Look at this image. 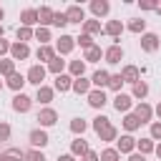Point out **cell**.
Returning a JSON list of instances; mask_svg holds the SVG:
<instances>
[{
    "label": "cell",
    "instance_id": "6da1fadb",
    "mask_svg": "<svg viewBox=\"0 0 161 161\" xmlns=\"http://www.w3.org/2000/svg\"><path fill=\"white\" fill-rule=\"evenodd\" d=\"M38 123H40V128H50V126H55L58 123V111L55 108H50V106H45V108H40L38 111V118H35Z\"/></svg>",
    "mask_w": 161,
    "mask_h": 161
},
{
    "label": "cell",
    "instance_id": "7a4b0ae2",
    "mask_svg": "<svg viewBox=\"0 0 161 161\" xmlns=\"http://www.w3.org/2000/svg\"><path fill=\"white\" fill-rule=\"evenodd\" d=\"M28 141H30L33 148H45V146L50 143V136L45 133V128H33V131L28 133Z\"/></svg>",
    "mask_w": 161,
    "mask_h": 161
},
{
    "label": "cell",
    "instance_id": "3957f363",
    "mask_svg": "<svg viewBox=\"0 0 161 161\" xmlns=\"http://www.w3.org/2000/svg\"><path fill=\"white\" fill-rule=\"evenodd\" d=\"M73 48H75V38L68 35V33H63V35L55 40V53H58V55H68Z\"/></svg>",
    "mask_w": 161,
    "mask_h": 161
},
{
    "label": "cell",
    "instance_id": "277c9868",
    "mask_svg": "<svg viewBox=\"0 0 161 161\" xmlns=\"http://www.w3.org/2000/svg\"><path fill=\"white\" fill-rule=\"evenodd\" d=\"M45 70H48V68H43L40 63L30 65V70H28V75H25V78H28V83H33V86H38V88H40V86H43V80H45Z\"/></svg>",
    "mask_w": 161,
    "mask_h": 161
},
{
    "label": "cell",
    "instance_id": "5b68a950",
    "mask_svg": "<svg viewBox=\"0 0 161 161\" xmlns=\"http://www.w3.org/2000/svg\"><path fill=\"white\" fill-rule=\"evenodd\" d=\"M30 106H33V98L30 96H25V93H15L13 96V111L15 113H28Z\"/></svg>",
    "mask_w": 161,
    "mask_h": 161
},
{
    "label": "cell",
    "instance_id": "8992f818",
    "mask_svg": "<svg viewBox=\"0 0 161 161\" xmlns=\"http://www.w3.org/2000/svg\"><path fill=\"white\" fill-rule=\"evenodd\" d=\"M158 45H161V40H158L156 33H143V35H141V50H146V53H156Z\"/></svg>",
    "mask_w": 161,
    "mask_h": 161
},
{
    "label": "cell",
    "instance_id": "52a82bcc",
    "mask_svg": "<svg viewBox=\"0 0 161 161\" xmlns=\"http://www.w3.org/2000/svg\"><path fill=\"white\" fill-rule=\"evenodd\" d=\"M10 58H13L15 63H18V60L30 58V45H28V43H18V40H15V43L10 45Z\"/></svg>",
    "mask_w": 161,
    "mask_h": 161
},
{
    "label": "cell",
    "instance_id": "ba28073f",
    "mask_svg": "<svg viewBox=\"0 0 161 161\" xmlns=\"http://www.w3.org/2000/svg\"><path fill=\"white\" fill-rule=\"evenodd\" d=\"M103 58H106V63L116 65V63H121V60H123V48H121L118 43H113V45H108V48L103 50Z\"/></svg>",
    "mask_w": 161,
    "mask_h": 161
},
{
    "label": "cell",
    "instance_id": "9c48e42d",
    "mask_svg": "<svg viewBox=\"0 0 161 161\" xmlns=\"http://www.w3.org/2000/svg\"><path fill=\"white\" fill-rule=\"evenodd\" d=\"M131 106H133V98H131L128 93H116L113 108H116L118 113H131Z\"/></svg>",
    "mask_w": 161,
    "mask_h": 161
},
{
    "label": "cell",
    "instance_id": "30bf717a",
    "mask_svg": "<svg viewBox=\"0 0 161 161\" xmlns=\"http://www.w3.org/2000/svg\"><path fill=\"white\" fill-rule=\"evenodd\" d=\"M116 151H118V153H128V156H131V153L136 151V138H133L131 133L121 136V138L116 141Z\"/></svg>",
    "mask_w": 161,
    "mask_h": 161
},
{
    "label": "cell",
    "instance_id": "8fae6325",
    "mask_svg": "<svg viewBox=\"0 0 161 161\" xmlns=\"http://www.w3.org/2000/svg\"><path fill=\"white\" fill-rule=\"evenodd\" d=\"M133 116H136L141 123H151V118H153V108H151L148 103H143V101H141V103L133 108Z\"/></svg>",
    "mask_w": 161,
    "mask_h": 161
},
{
    "label": "cell",
    "instance_id": "7c38bea8",
    "mask_svg": "<svg viewBox=\"0 0 161 161\" xmlns=\"http://www.w3.org/2000/svg\"><path fill=\"white\" fill-rule=\"evenodd\" d=\"M28 83V78L25 75H20L18 70L13 73V75H8V80H5V86L10 88V91H15V93H23V86Z\"/></svg>",
    "mask_w": 161,
    "mask_h": 161
},
{
    "label": "cell",
    "instance_id": "4fadbf2b",
    "mask_svg": "<svg viewBox=\"0 0 161 161\" xmlns=\"http://www.w3.org/2000/svg\"><path fill=\"white\" fill-rule=\"evenodd\" d=\"M86 98H88V106H91V108H103V106L108 103L106 93H103V91H98V88H93V91H91Z\"/></svg>",
    "mask_w": 161,
    "mask_h": 161
},
{
    "label": "cell",
    "instance_id": "5bb4252c",
    "mask_svg": "<svg viewBox=\"0 0 161 161\" xmlns=\"http://www.w3.org/2000/svg\"><path fill=\"white\" fill-rule=\"evenodd\" d=\"M53 15H55V10L48 8V5H43V8L38 10V28H48V25H53Z\"/></svg>",
    "mask_w": 161,
    "mask_h": 161
},
{
    "label": "cell",
    "instance_id": "9a60e30c",
    "mask_svg": "<svg viewBox=\"0 0 161 161\" xmlns=\"http://www.w3.org/2000/svg\"><path fill=\"white\" fill-rule=\"evenodd\" d=\"M121 78H123V83H138L141 80V70L136 68V65H123V70H121Z\"/></svg>",
    "mask_w": 161,
    "mask_h": 161
},
{
    "label": "cell",
    "instance_id": "2e32d148",
    "mask_svg": "<svg viewBox=\"0 0 161 161\" xmlns=\"http://www.w3.org/2000/svg\"><path fill=\"white\" fill-rule=\"evenodd\" d=\"M91 13L96 18H103V15L111 13V3L108 0H91Z\"/></svg>",
    "mask_w": 161,
    "mask_h": 161
},
{
    "label": "cell",
    "instance_id": "e0dca14e",
    "mask_svg": "<svg viewBox=\"0 0 161 161\" xmlns=\"http://www.w3.org/2000/svg\"><path fill=\"white\" fill-rule=\"evenodd\" d=\"M65 18H68V23H86V13H83V8L80 5H70L68 10H65Z\"/></svg>",
    "mask_w": 161,
    "mask_h": 161
},
{
    "label": "cell",
    "instance_id": "ac0fdd59",
    "mask_svg": "<svg viewBox=\"0 0 161 161\" xmlns=\"http://www.w3.org/2000/svg\"><path fill=\"white\" fill-rule=\"evenodd\" d=\"M108 80H111V73H108V70H96V73L91 75V83H93L98 91L108 88Z\"/></svg>",
    "mask_w": 161,
    "mask_h": 161
},
{
    "label": "cell",
    "instance_id": "d6986e66",
    "mask_svg": "<svg viewBox=\"0 0 161 161\" xmlns=\"http://www.w3.org/2000/svg\"><path fill=\"white\" fill-rule=\"evenodd\" d=\"M93 83H91V78H73V88L70 91H75L78 96H88L93 88H91Z\"/></svg>",
    "mask_w": 161,
    "mask_h": 161
},
{
    "label": "cell",
    "instance_id": "ffe728a7",
    "mask_svg": "<svg viewBox=\"0 0 161 161\" xmlns=\"http://www.w3.org/2000/svg\"><path fill=\"white\" fill-rule=\"evenodd\" d=\"M20 23H23L25 28L38 25V10H35V8H25V10L20 13Z\"/></svg>",
    "mask_w": 161,
    "mask_h": 161
},
{
    "label": "cell",
    "instance_id": "44dd1931",
    "mask_svg": "<svg viewBox=\"0 0 161 161\" xmlns=\"http://www.w3.org/2000/svg\"><path fill=\"white\" fill-rule=\"evenodd\" d=\"M83 73H86V60L80 58V60H68V75L70 78H83Z\"/></svg>",
    "mask_w": 161,
    "mask_h": 161
},
{
    "label": "cell",
    "instance_id": "7402d4cb",
    "mask_svg": "<svg viewBox=\"0 0 161 161\" xmlns=\"http://www.w3.org/2000/svg\"><path fill=\"white\" fill-rule=\"evenodd\" d=\"M53 96H55V88H50V86H40L38 93H35V101L43 103V106H48V103L53 101Z\"/></svg>",
    "mask_w": 161,
    "mask_h": 161
},
{
    "label": "cell",
    "instance_id": "603a6c76",
    "mask_svg": "<svg viewBox=\"0 0 161 161\" xmlns=\"http://www.w3.org/2000/svg\"><path fill=\"white\" fill-rule=\"evenodd\" d=\"M88 151H91V148H88V141H83V136H78L75 141H70V153H73V156H80V158H83Z\"/></svg>",
    "mask_w": 161,
    "mask_h": 161
},
{
    "label": "cell",
    "instance_id": "cb8c5ba5",
    "mask_svg": "<svg viewBox=\"0 0 161 161\" xmlns=\"http://www.w3.org/2000/svg\"><path fill=\"white\" fill-rule=\"evenodd\" d=\"M55 55H58V53H55V48H53V45H40V48L35 50V58H38V60H43V63H50Z\"/></svg>",
    "mask_w": 161,
    "mask_h": 161
},
{
    "label": "cell",
    "instance_id": "d4e9b609",
    "mask_svg": "<svg viewBox=\"0 0 161 161\" xmlns=\"http://www.w3.org/2000/svg\"><path fill=\"white\" fill-rule=\"evenodd\" d=\"M53 88H55V91H60V93H65V91H70V88H73V78H70L68 73H63V75H55V83H53Z\"/></svg>",
    "mask_w": 161,
    "mask_h": 161
},
{
    "label": "cell",
    "instance_id": "484cf974",
    "mask_svg": "<svg viewBox=\"0 0 161 161\" xmlns=\"http://www.w3.org/2000/svg\"><path fill=\"white\" fill-rule=\"evenodd\" d=\"M103 33L111 35V38H118V35L123 33V23H121V20H108V23L103 25Z\"/></svg>",
    "mask_w": 161,
    "mask_h": 161
},
{
    "label": "cell",
    "instance_id": "4316f807",
    "mask_svg": "<svg viewBox=\"0 0 161 161\" xmlns=\"http://www.w3.org/2000/svg\"><path fill=\"white\" fill-rule=\"evenodd\" d=\"M136 148H138V153H141V156H146V153H153V151H156V143H153V138L148 136V138L136 141Z\"/></svg>",
    "mask_w": 161,
    "mask_h": 161
},
{
    "label": "cell",
    "instance_id": "83f0119b",
    "mask_svg": "<svg viewBox=\"0 0 161 161\" xmlns=\"http://www.w3.org/2000/svg\"><path fill=\"white\" fill-rule=\"evenodd\" d=\"M103 58V50H101V45H93V48H88L86 53H83V60L86 63H98Z\"/></svg>",
    "mask_w": 161,
    "mask_h": 161
},
{
    "label": "cell",
    "instance_id": "f1b7e54d",
    "mask_svg": "<svg viewBox=\"0 0 161 161\" xmlns=\"http://www.w3.org/2000/svg\"><path fill=\"white\" fill-rule=\"evenodd\" d=\"M101 30H103V28H101V23H98L96 18H91V20H86V23H83V33H86V35H91V38H93V35H98Z\"/></svg>",
    "mask_w": 161,
    "mask_h": 161
},
{
    "label": "cell",
    "instance_id": "f546056e",
    "mask_svg": "<svg viewBox=\"0 0 161 161\" xmlns=\"http://www.w3.org/2000/svg\"><path fill=\"white\" fill-rule=\"evenodd\" d=\"M148 96V83L146 80H138V83H133V93H131V98H146Z\"/></svg>",
    "mask_w": 161,
    "mask_h": 161
},
{
    "label": "cell",
    "instance_id": "4dcf8cb0",
    "mask_svg": "<svg viewBox=\"0 0 161 161\" xmlns=\"http://www.w3.org/2000/svg\"><path fill=\"white\" fill-rule=\"evenodd\" d=\"M15 73V60L13 58H0V75H13Z\"/></svg>",
    "mask_w": 161,
    "mask_h": 161
},
{
    "label": "cell",
    "instance_id": "1f68e13d",
    "mask_svg": "<svg viewBox=\"0 0 161 161\" xmlns=\"http://www.w3.org/2000/svg\"><path fill=\"white\" fill-rule=\"evenodd\" d=\"M23 156H25V151H20V148H8L5 153H0V161H23Z\"/></svg>",
    "mask_w": 161,
    "mask_h": 161
},
{
    "label": "cell",
    "instance_id": "d6a6232c",
    "mask_svg": "<svg viewBox=\"0 0 161 161\" xmlns=\"http://www.w3.org/2000/svg\"><path fill=\"white\" fill-rule=\"evenodd\" d=\"M15 38H18V43H28L30 38H35V30H33V28L20 25V28H18V33H15Z\"/></svg>",
    "mask_w": 161,
    "mask_h": 161
},
{
    "label": "cell",
    "instance_id": "836d02e7",
    "mask_svg": "<svg viewBox=\"0 0 161 161\" xmlns=\"http://www.w3.org/2000/svg\"><path fill=\"white\" fill-rule=\"evenodd\" d=\"M63 68H65V60H60V55H55L50 63H48V70L53 75H63Z\"/></svg>",
    "mask_w": 161,
    "mask_h": 161
},
{
    "label": "cell",
    "instance_id": "e575fe53",
    "mask_svg": "<svg viewBox=\"0 0 161 161\" xmlns=\"http://www.w3.org/2000/svg\"><path fill=\"white\" fill-rule=\"evenodd\" d=\"M123 128H126V131L131 133V131L141 128V121H138V118H136L133 113H126V116H123Z\"/></svg>",
    "mask_w": 161,
    "mask_h": 161
},
{
    "label": "cell",
    "instance_id": "d590c367",
    "mask_svg": "<svg viewBox=\"0 0 161 161\" xmlns=\"http://www.w3.org/2000/svg\"><path fill=\"white\" fill-rule=\"evenodd\" d=\"M86 128H88V121H86V118H73V121H70V131H73L75 136H83Z\"/></svg>",
    "mask_w": 161,
    "mask_h": 161
},
{
    "label": "cell",
    "instance_id": "8d00e7d4",
    "mask_svg": "<svg viewBox=\"0 0 161 161\" xmlns=\"http://www.w3.org/2000/svg\"><path fill=\"white\" fill-rule=\"evenodd\" d=\"M108 126H113L108 116H96V118H93V131H96V133H101V131H106Z\"/></svg>",
    "mask_w": 161,
    "mask_h": 161
},
{
    "label": "cell",
    "instance_id": "74e56055",
    "mask_svg": "<svg viewBox=\"0 0 161 161\" xmlns=\"http://www.w3.org/2000/svg\"><path fill=\"white\" fill-rule=\"evenodd\" d=\"M131 33H141L143 35V30H146V20L143 18H133V20H128V25H126Z\"/></svg>",
    "mask_w": 161,
    "mask_h": 161
},
{
    "label": "cell",
    "instance_id": "f35d334b",
    "mask_svg": "<svg viewBox=\"0 0 161 161\" xmlns=\"http://www.w3.org/2000/svg\"><path fill=\"white\" fill-rule=\"evenodd\" d=\"M98 138H101V141H106V143H108V141H116V138H118V128H116V126H108L106 131H101V133H98Z\"/></svg>",
    "mask_w": 161,
    "mask_h": 161
},
{
    "label": "cell",
    "instance_id": "ab89813d",
    "mask_svg": "<svg viewBox=\"0 0 161 161\" xmlns=\"http://www.w3.org/2000/svg\"><path fill=\"white\" fill-rule=\"evenodd\" d=\"M35 40H38L40 45H48V43H50V30H48V28H35Z\"/></svg>",
    "mask_w": 161,
    "mask_h": 161
},
{
    "label": "cell",
    "instance_id": "60d3db41",
    "mask_svg": "<svg viewBox=\"0 0 161 161\" xmlns=\"http://www.w3.org/2000/svg\"><path fill=\"white\" fill-rule=\"evenodd\" d=\"M101 161H121V153L116 148H103L101 151Z\"/></svg>",
    "mask_w": 161,
    "mask_h": 161
},
{
    "label": "cell",
    "instance_id": "b9f144b4",
    "mask_svg": "<svg viewBox=\"0 0 161 161\" xmlns=\"http://www.w3.org/2000/svg\"><path fill=\"white\" fill-rule=\"evenodd\" d=\"M75 43H78L83 50H88V48H93V45H96V43H93V38H91V35H86V33H80V35L75 38Z\"/></svg>",
    "mask_w": 161,
    "mask_h": 161
},
{
    "label": "cell",
    "instance_id": "7bdbcfd3",
    "mask_svg": "<svg viewBox=\"0 0 161 161\" xmlns=\"http://www.w3.org/2000/svg\"><path fill=\"white\" fill-rule=\"evenodd\" d=\"M121 86H123L121 73H113V75H111V80H108V88H111V91H116V93H121Z\"/></svg>",
    "mask_w": 161,
    "mask_h": 161
},
{
    "label": "cell",
    "instance_id": "ee69618b",
    "mask_svg": "<svg viewBox=\"0 0 161 161\" xmlns=\"http://www.w3.org/2000/svg\"><path fill=\"white\" fill-rule=\"evenodd\" d=\"M23 161H45V156H43V151H38V148H30V151H25Z\"/></svg>",
    "mask_w": 161,
    "mask_h": 161
},
{
    "label": "cell",
    "instance_id": "f6af8a7d",
    "mask_svg": "<svg viewBox=\"0 0 161 161\" xmlns=\"http://www.w3.org/2000/svg\"><path fill=\"white\" fill-rule=\"evenodd\" d=\"M53 25H55V28H63V25H68V18H65V13L55 10V15H53Z\"/></svg>",
    "mask_w": 161,
    "mask_h": 161
},
{
    "label": "cell",
    "instance_id": "bcb514c9",
    "mask_svg": "<svg viewBox=\"0 0 161 161\" xmlns=\"http://www.w3.org/2000/svg\"><path fill=\"white\" fill-rule=\"evenodd\" d=\"M151 138L161 141V121H151Z\"/></svg>",
    "mask_w": 161,
    "mask_h": 161
},
{
    "label": "cell",
    "instance_id": "7dc6e473",
    "mask_svg": "<svg viewBox=\"0 0 161 161\" xmlns=\"http://www.w3.org/2000/svg\"><path fill=\"white\" fill-rule=\"evenodd\" d=\"M10 123H5V121H0V141H8L10 138Z\"/></svg>",
    "mask_w": 161,
    "mask_h": 161
},
{
    "label": "cell",
    "instance_id": "c3c4849f",
    "mask_svg": "<svg viewBox=\"0 0 161 161\" xmlns=\"http://www.w3.org/2000/svg\"><path fill=\"white\" fill-rule=\"evenodd\" d=\"M138 8H141V10H156L158 3H156V0H138Z\"/></svg>",
    "mask_w": 161,
    "mask_h": 161
},
{
    "label": "cell",
    "instance_id": "681fc988",
    "mask_svg": "<svg viewBox=\"0 0 161 161\" xmlns=\"http://www.w3.org/2000/svg\"><path fill=\"white\" fill-rule=\"evenodd\" d=\"M10 45H13V43H8V40H5V38H3V40H0V58H3V55H5V53H10Z\"/></svg>",
    "mask_w": 161,
    "mask_h": 161
},
{
    "label": "cell",
    "instance_id": "f907efd6",
    "mask_svg": "<svg viewBox=\"0 0 161 161\" xmlns=\"http://www.w3.org/2000/svg\"><path fill=\"white\" fill-rule=\"evenodd\" d=\"M80 161H101V153H96V151H88Z\"/></svg>",
    "mask_w": 161,
    "mask_h": 161
},
{
    "label": "cell",
    "instance_id": "816d5d0a",
    "mask_svg": "<svg viewBox=\"0 0 161 161\" xmlns=\"http://www.w3.org/2000/svg\"><path fill=\"white\" fill-rule=\"evenodd\" d=\"M128 161H146V156H141V153H136V151H133V153L128 156Z\"/></svg>",
    "mask_w": 161,
    "mask_h": 161
},
{
    "label": "cell",
    "instance_id": "f5cc1de1",
    "mask_svg": "<svg viewBox=\"0 0 161 161\" xmlns=\"http://www.w3.org/2000/svg\"><path fill=\"white\" fill-rule=\"evenodd\" d=\"M58 161H75V156L73 153H63V156H58Z\"/></svg>",
    "mask_w": 161,
    "mask_h": 161
},
{
    "label": "cell",
    "instance_id": "db71d44e",
    "mask_svg": "<svg viewBox=\"0 0 161 161\" xmlns=\"http://www.w3.org/2000/svg\"><path fill=\"white\" fill-rule=\"evenodd\" d=\"M156 156H158V161H161V143H156V151H153Z\"/></svg>",
    "mask_w": 161,
    "mask_h": 161
},
{
    "label": "cell",
    "instance_id": "11a10c76",
    "mask_svg": "<svg viewBox=\"0 0 161 161\" xmlns=\"http://www.w3.org/2000/svg\"><path fill=\"white\" fill-rule=\"evenodd\" d=\"M153 113H156V116H158V118H161V101H158V106H156V108H153Z\"/></svg>",
    "mask_w": 161,
    "mask_h": 161
},
{
    "label": "cell",
    "instance_id": "9f6ffc18",
    "mask_svg": "<svg viewBox=\"0 0 161 161\" xmlns=\"http://www.w3.org/2000/svg\"><path fill=\"white\" fill-rule=\"evenodd\" d=\"M3 35H5V28H3V25H0V40H3Z\"/></svg>",
    "mask_w": 161,
    "mask_h": 161
},
{
    "label": "cell",
    "instance_id": "6f0895ef",
    "mask_svg": "<svg viewBox=\"0 0 161 161\" xmlns=\"http://www.w3.org/2000/svg\"><path fill=\"white\" fill-rule=\"evenodd\" d=\"M3 18H5V10H3V8H0V20H3Z\"/></svg>",
    "mask_w": 161,
    "mask_h": 161
},
{
    "label": "cell",
    "instance_id": "680465c9",
    "mask_svg": "<svg viewBox=\"0 0 161 161\" xmlns=\"http://www.w3.org/2000/svg\"><path fill=\"white\" fill-rule=\"evenodd\" d=\"M156 13H158V15H161V3H158V8H156Z\"/></svg>",
    "mask_w": 161,
    "mask_h": 161
},
{
    "label": "cell",
    "instance_id": "91938a15",
    "mask_svg": "<svg viewBox=\"0 0 161 161\" xmlns=\"http://www.w3.org/2000/svg\"><path fill=\"white\" fill-rule=\"evenodd\" d=\"M0 91H3V80H0Z\"/></svg>",
    "mask_w": 161,
    "mask_h": 161
}]
</instances>
